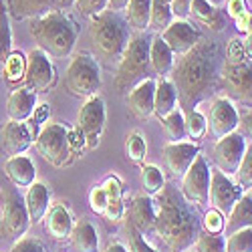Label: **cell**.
<instances>
[{
	"label": "cell",
	"mask_w": 252,
	"mask_h": 252,
	"mask_svg": "<svg viewBox=\"0 0 252 252\" xmlns=\"http://www.w3.org/2000/svg\"><path fill=\"white\" fill-rule=\"evenodd\" d=\"M89 204H91V210L95 214H101L103 216V212H105V208H107V192H105V188L99 184V186H95L93 190H91V194H89Z\"/></svg>",
	"instance_id": "cell-47"
},
{
	"label": "cell",
	"mask_w": 252,
	"mask_h": 252,
	"mask_svg": "<svg viewBox=\"0 0 252 252\" xmlns=\"http://www.w3.org/2000/svg\"><path fill=\"white\" fill-rule=\"evenodd\" d=\"M150 45L152 38L145 32L131 34L127 49L119 59L115 73V87L119 91H131L137 83L148 79L150 75Z\"/></svg>",
	"instance_id": "cell-6"
},
{
	"label": "cell",
	"mask_w": 252,
	"mask_h": 252,
	"mask_svg": "<svg viewBox=\"0 0 252 252\" xmlns=\"http://www.w3.org/2000/svg\"><path fill=\"white\" fill-rule=\"evenodd\" d=\"M34 145L38 154L43 156L51 165L61 167L69 161L73 154H79L85 148V139L75 129H71L69 125L63 123H47L43 129L38 131Z\"/></svg>",
	"instance_id": "cell-5"
},
{
	"label": "cell",
	"mask_w": 252,
	"mask_h": 252,
	"mask_svg": "<svg viewBox=\"0 0 252 252\" xmlns=\"http://www.w3.org/2000/svg\"><path fill=\"white\" fill-rule=\"evenodd\" d=\"M238 127H240V115L234 107V103L228 97H214L208 117V129L212 131V135L216 139H222L230 133H234Z\"/></svg>",
	"instance_id": "cell-14"
},
{
	"label": "cell",
	"mask_w": 252,
	"mask_h": 252,
	"mask_svg": "<svg viewBox=\"0 0 252 252\" xmlns=\"http://www.w3.org/2000/svg\"><path fill=\"white\" fill-rule=\"evenodd\" d=\"M240 186L226 174H222L218 167H210V204L224 216L230 214L234 204L242 198Z\"/></svg>",
	"instance_id": "cell-13"
},
{
	"label": "cell",
	"mask_w": 252,
	"mask_h": 252,
	"mask_svg": "<svg viewBox=\"0 0 252 252\" xmlns=\"http://www.w3.org/2000/svg\"><path fill=\"white\" fill-rule=\"evenodd\" d=\"M158 196L156 236L172 252L188 250L200 234V218L194 206L186 202L176 186H165Z\"/></svg>",
	"instance_id": "cell-2"
},
{
	"label": "cell",
	"mask_w": 252,
	"mask_h": 252,
	"mask_svg": "<svg viewBox=\"0 0 252 252\" xmlns=\"http://www.w3.org/2000/svg\"><path fill=\"white\" fill-rule=\"evenodd\" d=\"M250 194H252V192H250Z\"/></svg>",
	"instance_id": "cell-59"
},
{
	"label": "cell",
	"mask_w": 252,
	"mask_h": 252,
	"mask_svg": "<svg viewBox=\"0 0 252 252\" xmlns=\"http://www.w3.org/2000/svg\"><path fill=\"white\" fill-rule=\"evenodd\" d=\"M59 4L67 8V6H73V4H75V0H59Z\"/></svg>",
	"instance_id": "cell-57"
},
{
	"label": "cell",
	"mask_w": 252,
	"mask_h": 252,
	"mask_svg": "<svg viewBox=\"0 0 252 252\" xmlns=\"http://www.w3.org/2000/svg\"><path fill=\"white\" fill-rule=\"evenodd\" d=\"M180 192L192 206L196 204L198 208H206L210 204V165L202 154H198L190 170L182 176Z\"/></svg>",
	"instance_id": "cell-11"
},
{
	"label": "cell",
	"mask_w": 252,
	"mask_h": 252,
	"mask_svg": "<svg viewBox=\"0 0 252 252\" xmlns=\"http://www.w3.org/2000/svg\"><path fill=\"white\" fill-rule=\"evenodd\" d=\"M89 38L93 49L105 59V61H119L127 49L129 43V25L119 12L105 10L91 18L89 25Z\"/></svg>",
	"instance_id": "cell-4"
},
{
	"label": "cell",
	"mask_w": 252,
	"mask_h": 252,
	"mask_svg": "<svg viewBox=\"0 0 252 252\" xmlns=\"http://www.w3.org/2000/svg\"><path fill=\"white\" fill-rule=\"evenodd\" d=\"M224 67L222 47L218 40L200 38V43L174 63L172 83L184 113L194 111L198 105L220 91V73Z\"/></svg>",
	"instance_id": "cell-1"
},
{
	"label": "cell",
	"mask_w": 252,
	"mask_h": 252,
	"mask_svg": "<svg viewBox=\"0 0 252 252\" xmlns=\"http://www.w3.org/2000/svg\"><path fill=\"white\" fill-rule=\"evenodd\" d=\"M65 87L75 97H93L101 89V67L89 53H79L71 59L65 71Z\"/></svg>",
	"instance_id": "cell-7"
},
{
	"label": "cell",
	"mask_w": 252,
	"mask_h": 252,
	"mask_svg": "<svg viewBox=\"0 0 252 252\" xmlns=\"http://www.w3.org/2000/svg\"><path fill=\"white\" fill-rule=\"evenodd\" d=\"M71 242L77 248V252H99L97 228L87 218H81L79 222H75L73 234H71Z\"/></svg>",
	"instance_id": "cell-30"
},
{
	"label": "cell",
	"mask_w": 252,
	"mask_h": 252,
	"mask_svg": "<svg viewBox=\"0 0 252 252\" xmlns=\"http://www.w3.org/2000/svg\"><path fill=\"white\" fill-rule=\"evenodd\" d=\"M49 204H51V190L49 186L43 182H34L25 196V206L32 224L43 222V218L49 212Z\"/></svg>",
	"instance_id": "cell-23"
},
{
	"label": "cell",
	"mask_w": 252,
	"mask_h": 252,
	"mask_svg": "<svg viewBox=\"0 0 252 252\" xmlns=\"http://www.w3.org/2000/svg\"><path fill=\"white\" fill-rule=\"evenodd\" d=\"M4 174L16 188H31L36 182L34 161L27 156H14L4 161Z\"/></svg>",
	"instance_id": "cell-24"
},
{
	"label": "cell",
	"mask_w": 252,
	"mask_h": 252,
	"mask_svg": "<svg viewBox=\"0 0 252 252\" xmlns=\"http://www.w3.org/2000/svg\"><path fill=\"white\" fill-rule=\"evenodd\" d=\"M224 222H226V216L222 212H218L216 208H208L204 212V218H202V228L208 234H222Z\"/></svg>",
	"instance_id": "cell-43"
},
{
	"label": "cell",
	"mask_w": 252,
	"mask_h": 252,
	"mask_svg": "<svg viewBox=\"0 0 252 252\" xmlns=\"http://www.w3.org/2000/svg\"><path fill=\"white\" fill-rule=\"evenodd\" d=\"M244 53H246V59L252 61V34L244 40Z\"/></svg>",
	"instance_id": "cell-56"
},
{
	"label": "cell",
	"mask_w": 252,
	"mask_h": 252,
	"mask_svg": "<svg viewBox=\"0 0 252 252\" xmlns=\"http://www.w3.org/2000/svg\"><path fill=\"white\" fill-rule=\"evenodd\" d=\"M10 252H47V248H45L43 242L36 240V238H18L12 244Z\"/></svg>",
	"instance_id": "cell-49"
},
{
	"label": "cell",
	"mask_w": 252,
	"mask_h": 252,
	"mask_svg": "<svg viewBox=\"0 0 252 252\" xmlns=\"http://www.w3.org/2000/svg\"><path fill=\"white\" fill-rule=\"evenodd\" d=\"M31 224L25 198L16 190H4L0 194V236L18 240L23 238Z\"/></svg>",
	"instance_id": "cell-8"
},
{
	"label": "cell",
	"mask_w": 252,
	"mask_h": 252,
	"mask_svg": "<svg viewBox=\"0 0 252 252\" xmlns=\"http://www.w3.org/2000/svg\"><path fill=\"white\" fill-rule=\"evenodd\" d=\"M105 121H107L105 101L99 95L85 99V103L81 105L79 115H77V131L85 139L87 150H95L99 145L101 133L105 129Z\"/></svg>",
	"instance_id": "cell-10"
},
{
	"label": "cell",
	"mask_w": 252,
	"mask_h": 252,
	"mask_svg": "<svg viewBox=\"0 0 252 252\" xmlns=\"http://www.w3.org/2000/svg\"><path fill=\"white\" fill-rule=\"evenodd\" d=\"M125 156H127L133 163H143L145 156H148V143H145L143 135L139 131H131L125 137Z\"/></svg>",
	"instance_id": "cell-38"
},
{
	"label": "cell",
	"mask_w": 252,
	"mask_h": 252,
	"mask_svg": "<svg viewBox=\"0 0 252 252\" xmlns=\"http://www.w3.org/2000/svg\"><path fill=\"white\" fill-rule=\"evenodd\" d=\"M159 121H161V127H163V131H165V135H167V139H170V141L178 143V141H184L188 137V133H186V121H184V111L180 107L174 109L170 115H165Z\"/></svg>",
	"instance_id": "cell-34"
},
{
	"label": "cell",
	"mask_w": 252,
	"mask_h": 252,
	"mask_svg": "<svg viewBox=\"0 0 252 252\" xmlns=\"http://www.w3.org/2000/svg\"><path fill=\"white\" fill-rule=\"evenodd\" d=\"M49 113H51V109H49V105L47 103H40V105H36V109H34V113H32V117L27 121L29 125H31V129H32V133H34V137L38 135V127H40V125H43V123H49L47 119H49ZM43 127H45V125H43Z\"/></svg>",
	"instance_id": "cell-48"
},
{
	"label": "cell",
	"mask_w": 252,
	"mask_h": 252,
	"mask_svg": "<svg viewBox=\"0 0 252 252\" xmlns=\"http://www.w3.org/2000/svg\"><path fill=\"white\" fill-rule=\"evenodd\" d=\"M192 10V0H172V14L174 18L186 20Z\"/></svg>",
	"instance_id": "cell-51"
},
{
	"label": "cell",
	"mask_w": 252,
	"mask_h": 252,
	"mask_svg": "<svg viewBox=\"0 0 252 252\" xmlns=\"http://www.w3.org/2000/svg\"><path fill=\"white\" fill-rule=\"evenodd\" d=\"M27 87L32 91H47L55 83V67L49 59V55L40 49H34L27 59Z\"/></svg>",
	"instance_id": "cell-17"
},
{
	"label": "cell",
	"mask_w": 252,
	"mask_h": 252,
	"mask_svg": "<svg viewBox=\"0 0 252 252\" xmlns=\"http://www.w3.org/2000/svg\"><path fill=\"white\" fill-rule=\"evenodd\" d=\"M34 139L36 137L27 121H10L8 119V123H4L2 127H0V150L10 158L23 156L31 148V143Z\"/></svg>",
	"instance_id": "cell-16"
},
{
	"label": "cell",
	"mask_w": 252,
	"mask_h": 252,
	"mask_svg": "<svg viewBox=\"0 0 252 252\" xmlns=\"http://www.w3.org/2000/svg\"><path fill=\"white\" fill-rule=\"evenodd\" d=\"M45 220V230L47 234L53 238V240H69L71 234H73V228H75V222H73V214L71 210L65 206V204H55L49 208L47 216L43 218Z\"/></svg>",
	"instance_id": "cell-20"
},
{
	"label": "cell",
	"mask_w": 252,
	"mask_h": 252,
	"mask_svg": "<svg viewBox=\"0 0 252 252\" xmlns=\"http://www.w3.org/2000/svg\"><path fill=\"white\" fill-rule=\"evenodd\" d=\"M174 53L172 49L163 43V38L159 34H156L152 38V45H150V69L156 73V75H167L172 73L174 69Z\"/></svg>",
	"instance_id": "cell-29"
},
{
	"label": "cell",
	"mask_w": 252,
	"mask_h": 252,
	"mask_svg": "<svg viewBox=\"0 0 252 252\" xmlns=\"http://www.w3.org/2000/svg\"><path fill=\"white\" fill-rule=\"evenodd\" d=\"M31 34L40 51L57 59H67L79 38V27L65 12H47L31 20Z\"/></svg>",
	"instance_id": "cell-3"
},
{
	"label": "cell",
	"mask_w": 252,
	"mask_h": 252,
	"mask_svg": "<svg viewBox=\"0 0 252 252\" xmlns=\"http://www.w3.org/2000/svg\"><path fill=\"white\" fill-rule=\"evenodd\" d=\"M174 109H178V93L170 79H159L156 83V97H154V115L163 119Z\"/></svg>",
	"instance_id": "cell-28"
},
{
	"label": "cell",
	"mask_w": 252,
	"mask_h": 252,
	"mask_svg": "<svg viewBox=\"0 0 252 252\" xmlns=\"http://www.w3.org/2000/svg\"><path fill=\"white\" fill-rule=\"evenodd\" d=\"M36 91L31 87H18L6 99V111L10 121H29L36 109Z\"/></svg>",
	"instance_id": "cell-21"
},
{
	"label": "cell",
	"mask_w": 252,
	"mask_h": 252,
	"mask_svg": "<svg viewBox=\"0 0 252 252\" xmlns=\"http://www.w3.org/2000/svg\"><path fill=\"white\" fill-rule=\"evenodd\" d=\"M129 4V0H107V10L111 12H121L125 10V6Z\"/></svg>",
	"instance_id": "cell-54"
},
{
	"label": "cell",
	"mask_w": 252,
	"mask_h": 252,
	"mask_svg": "<svg viewBox=\"0 0 252 252\" xmlns=\"http://www.w3.org/2000/svg\"><path fill=\"white\" fill-rule=\"evenodd\" d=\"M154 97H156V81L148 77L129 91L127 107L137 119H148L154 115Z\"/></svg>",
	"instance_id": "cell-19"
},
{
	"label": "cell",
	"mask_w": 252,
	"mask_h": 252,
	"mask_svg": "<svg viewBox=\"0 0 252 252\" xmlns=\"http://www.w3.org/2000/svg\"><path fill=\"white\" fill-rule=\"evenodd\" d=\"M240 127H242V131H244V137L250 139V143H252V109L246 111V113L240 117Z\"/></svg>",
	"instance_id": "cell-53"
},
{
	"label": "cell",
	"mask_w": 252,
	"mask_h": 252,
	"mask_svg": "<svg viewBox=\"0 0 252 252\" xmlns=\"http://www.w3.org/2000/svg\"><path fill=\"white\" fill-rule=\"evenodd\" d=\"M184 121H186V133H188V137L194 139L196 143L208 133V119L198 109L184 113Z\"/></svg>",
	"instance_id": "cell-39"
},
{
	"label": "cell",
	"mask_w": 252,
	"mask_h": 252,
	"mask_svg": "<svg viewBox=\"0 0 252 252\" xmlns=\"http://www.w3.org/2000/svg\"><path fill=\"white\" fill-rule=\"evenodd\" d=\"M208 2H210V4H214V6H218V8H220V4H224V2H226V0H208Z\"/></svg>",
	"instance_id": "cell-58"
},
{
	"label": "cell",
	"mask_w": 252,
	"mask_h": 252,
	"mask_svg": "<svg viewBox=\"0 0 252 252\" xmlns=\"http://www.w3.org/2000/svg\"><path fill=\"white\" fill-rule=\"evenodd\" d=\"M224 4H226V16H230L232 20H238L248 10L246 0H226Z\"/></svg>",
	"instance_id": "cell-50"
},
{
	"label": "cell",
	"mask_w": 252,
	"mask_h": 252,
	"mask_svg": "<svg viewBox=\"0 0 252 252\" xmlns=\"http://www.w3.org/2000/svg\"><path fill=\"white\" fill-rule=\"evenodd\" d=\"M105 192H107V208L103 212V218L111 222V224H119L123 220L125 214V206H123V184L117 176H109L105 178L103 184Z\"/></svg>",
	"instance_id": "cell-25"
},
{
	"label": "cell",
	"mask_w": 252,
	"mask_h": 252,
	"mask_svg": "<svg viewBox=\"0 0 252 252\" xmlns=\"http://www.w3.org/2000/svg\"><path fill=\"white\" fill-rule=\"evenodd\" d=\"M236 23V29L240 31V32H244V34H252V10H246L238 20H234Z\"/></svg>",
	"instance_id": "cell-52"
},
{
	"label": "cell",
	"mask_w": 252,
	"mask_h": 252,
	"mask_svg": "<svg viewBox=\"0 0 252 252\" xmlns=\"http://www.w3.org/2000/svg\"><path fill=\"white\" fill-rule=\"evenodd\" d=\"M105 252H129V248L123 246L121 242H111L107 248H105Z\"/></svg>",
	"instance_id": "cell-55"
},
{
	"label": "cell",
	"mask_w": 252,
	"mask_h": 252,
	"mask_svg": "<svg viewBox=\"0 0 252 252\" xmlns=\"http://www.w3.org/2000/svg\"><path fill=\"white\" fill-rule=\"evenodd\" d=\"M27 75V59L20 51H12L10 57L6 59V65L2 69V77L8 85H16L18 81H23Z\"/></svg>",
	"instance_id": "cell-37"
},
{
	"label": "cell",
	"mask_w": 252,
	"mask_h": 252,
	"mask_svg": "<svg viewBox=\"0 0 252 252\" xmlns=\"http://www.w3.org/2000/svg\"><path fill=\"white\" fill-rule=\"evenodd\" d=\"M244 61H248L246 59V53H244V40H240L238 36L230 38V43L226 47V59H224V63L236 65V63H244Z\"/></svg>",
	"instance_id": "cell-46"
},
{
	"label": "cell",
	"mask_w": 252,
	"mask_h": 252,
	"mask_svg": "<svg viewBox=\"0 0 252 252\" xmlns=\"http://www.w3.org/2000/svg\"><path fill=\"white\" fill-rule=\"evenodd\" d=\"M127 238H129V252H158L129 220H127Z\"/></svg>",
	"instance_id": "cell-44"
},
{
	"label": "cell",
	"mask_w": 252,
	"mask_h": 252,
	"mask_svg": "<svg viewBox=\"0 0 252 252\" xmlns=\"http://www.w3.org/2000/svg\"><path fill=\"white\" fill-rule=\"evenodd\" d=\"M250 226H252V194H242V198L234 204V208L226 216L222 236L226 238L232 232H236V230L250 228Z\"/></svg>",
	"instance_id": "cell-26"
},
{
	"label": "cell",
	"mask_w": 252,
	"mask_h": 252,
	"mask_svg": "<svg viewBox=\"0 0 252 252\" xmlns=\"http://www.w3.org/2000/svg\"><path fill=\"white\" fill-rule=\"evenodd\" d=\"M246 143H248L246 137L242 133H238V131L218 139L214 143V150H212L214 163H216L214 167H218L222 174H226L230 178L236 176L238 167L242 163V158L246 154Z\"/></svg>",
	"instance_id": "cell-12"
},
{
	"label": "cell",
	"mask_w": 252,
	"mask_h": 252,
	"mask_svg": "<svg viewBox=\"0 0 252 252\" xmlns=\"http://www.w3.org/2000/svg\"><path fill=\"white\" fill-rule=\"evenodd\" d=\"M226 252H252V226L226 236Z\"/></svg>",
	"instance_id": "cell-40"
},
{
	"label": "cell",
	"mask_w": 252,
	"mask_h": 252,
	"mask_svg": "<svg viewBox=\"0 0 252 252\" xmlns=\"http://www.w3.org/2000/svg\"><path fill=\"white\" fill-rule=\"evenodd\" d=\"M123 12H125L127 25L137 32H145V29H150L152 0H129V4L125 6Z\"/></svg>",
	"instance_id": "cell-32"
},
{
	"label": "cell",
	"mask_w": 252,
	"mask_h": 252,
	"mask_svg": "<svg viewBox=\"0 0 252 252\" xmlns=\"http://www.w3.org/2000/svg\"><path fill=\"white\" fill-rule=\"evenodd\" d=\"M236 184L240 186L242 192L252 190V143H246V154L236 172Z\"/></svg>",
	"instance_id": "cell-41"
},
{
	"label": "cell",
	"mask_w": 252,
	"mask_h": 252,
	"mask_svg": "<svg viewBox=\"0 0 252 252\" xmlns=\"http://www.w3.org/2000/svg\"><path fill=\"white\" fill-rule=\"evenodd\" d=\"M220 89L226 91L230 101L242 103L244 107H252V61L230 65L224 63L220 73Z\"/></svg>",
	"instance_id": "cell-9"
},
{
	"label": "cell",
	"mask_w": 252,
	"mask_h": 252,
	"mask_svg": "<svg viewBox=\"0 0 252 252\" xmlns=\"http://www.w3.org/2000/svg\"><path fill=\"white\" fill-rule=\"evenodd\" d=\"M194 244L196 252H226V238L222 234L200 232Z\"/></svg>",
	"instance_id": "cell-42"
},
{
	"label": "cell",
	"mask_w": 252,
	"mask_h": 252,
	"mask_svg": "<svg viewBox=\"0 0 252 252\" xmlns=\"http://www.w3.org/2000/svg\"><path fill=\"white\" fill-rule=\"evenodd\" d=\"M83 16H97L101 12L107 10V0H75V4H73Z\"/></svg>",
	"instance_id": "cell-45"
},
{
	"label": "cell",
	"mask_w": 252,
	"mask_h": 252,
	"mask_svg": "<svg viewBox=\"0 0 252 252\" xmlns=\"http://www.w3.org/2000/svg\"><path fill=\"white\" fill-rule=\"evenodd\" d=\"M55 4H59V0H8V12L16 20L38 18L47 12H53Z\"/></svg>",
	"instance_id": "cell-27"
},
{
	"label": "cell",
	"mask_w": 252,
	"mask_h": 252,
	"mask_svg": "<svg viewBox=\"0 0 252 252\" xmlns=\"http://www.w3.org/2000/svg\"><path fill=\"white\" fill-rule=\"evenodd\" d=\"M141 188L148 196H158L165 188V176L158 165H143L141 167Z\"/></svg>",
	"instance_id": "cell-35"
},
{
	"label": "cell",
	"mask_w": 252,
	"mask_h": 252,
	"mask_svg": "<svg viewBox=\"0 0 252 252\" xmlns=\"http://www.w3.org/2000/svg\"><path fill=\"white\" fill-rule=\"evenodd\" d=\"M174 20L172 14V0H152V16H150V29L161 32L167 25Z\"/></svg>",
	"instance_id": "cell-36"
},
{
	"label": "cell",
	"mask_w": 252,
	"mask_h": 252,
	"mask_svg": "<svg viewBox=\"0 0 252 252\" xmlns=\"http://www.w3.org/2000/svg\"><path fill=\"white\" fill-rule=\"evenodd\" d=\"M156 216H158V206L152 196H135L129 208V222L139 230L141 234L154 232L156 226Z\"/></svg>",
	"instance_id": "cell-22"
},
{
	"label": "cell",
	"mask_w": 252,
	"mask_h": 252,
	"mask_svg": "<svg viewBox=\"0 0 252 252\" xmlns=\"http://www.w3.org/2000/svg\"><path fill=\"white\" fill-rule=\"evenodd\" d=\"M190 14H194L202 25H206L210 31H214V32H220L226 27V14L218 6L210 4L208 0H192Z\"/></svg>",
	"instance_id": "cell-31"
},
{
	"label": "cell",
	"mask_w": 252,
	"mask_h": 252,
	"mask_svg": "<svg viewBox=\"0 0 252 252\" xmlns=\"http://www.w3.org/2000/svg\"><path fill=\"white\" fill-rule=\"evenodd\" d=\"M159 36L163 38V43L172 49L174 55H186L190 49H194L198 43H200V31L194 29L188 20H180V18H174L170 25H167Z\"/></svg>",
	"instance_id": "cell-15"
},
{
	"label": "cell",
	"mask_w": 252,
	"mask_h": 252,
	"mask_svg": "<svg viewBox=\"0 0 252 252\" xmlns=\"http://www.w3.org/2000/svg\"><path fill=\"white\" fill-rule=\"evenodd\" d=\"M12 53V34H10V20H8V10L4 8L2 0H0V77H2V69L6 65V59Z\"/></svg>",
	"instance_id": "cell-33"
},
{
	"label": "cell",
	"mask_w": 252,
	"mask_h": 252,
	"mask_svg": "<svg viewBox=\"0 0 252 252\" xmlns=\"http://www.w3.org/2000/svg\"><path fill=\"white\" fill-rule=\"evenodd\" d=\"M200 154V145L196 141H170L163 145V159H165V165L174 176L182 178L190 165L194 163V159L198 158Z\"/></svg>",
	"instance_id": "cell-18"
}]
</instances>
